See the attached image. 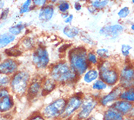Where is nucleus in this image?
I'll list each match as a JSON object with an SVG mask.
<instances>
[{
  "mask_svg": "<svg viewBox=\"0 0 134 120\" xmlns=\"http://www.w3.org/2000/svg\"><path fill=\"white\" fill-rule=\"evenodd\" d=\"M47 75L58 86H74L80 81V76L65 59H60L50 64Z\"/></svg>",
  "mask_w": 134,
  "mask_h": 120,
  "instance_id": "obj_1",
  "label": "nucleus"
},
{
  "mask_svg": "<svg viewBox=\"0 0 134 120\" xmlns=\"http://www.w3.org/2000/svg\"><path fill=\"white\" fill-rule=\"evenodd\" d=\"M87 48L84 46L71 47L66 52V60L80 78L89 68L87 59Z\"/></svg>",
  "mask_w": 134,
  "mask_h": 120,
  "instance_id": "obj_2",
  "label": "nucleus"
},
{
  "mask_svg": "<svg viewBox=\"0 0 134 120\" xmlns=\"http://www.w3.org/2000/svg\"><path fill=\"white\" fill-rule=\"evenodd\" d=\"M31 78L32 76L29 71L25 69H20L16 73L11 76L9 87L11 94L17 97L26 96Z\"/></svg>",
  "mask_w": 134,
  "mask_h": 120,
  "instance_id": "obj_3",
  "label": "nucleus"
},
{
  "mask_svg": "<svg viewBox=\"0 0 134 120\" xmlns=\"http://www.w3.org/2000/svg\"><path fill=\"white\" fill-rule=\"evenodd\" d=\"M97 68L99 72V78L104 81L111 89L118 85L120 68L115 64L109 59L100 61Z\"/></svg>",
  "mask_w": 134,
  "mask_h": 120,
  "instance_id": "obj_4",
  "label": "nucleus"
},
{
  "mask_svg": "<svg viewBox=\"0 0 134 120\" xmlns=\"http://www.w3.org/2000/svg\"><path fill=\"white\" fill-rule=\"evenodd\" d=\"M66 103V97H58L42 107L40 112L47 120H59L62 119Z\"/></svg>",
  "mask_w": 134,
  "mask_h": 120,
  "instance_id": "obj_5",
  "label": "nucleus"
},
{
  "mask_svg": "<svg viewBox=\"0 0 134 120\" xmlns=\"http://www.w3.org/2000/svg\"><path fill=\"white\" fill-rule=\"evenodd\" d=\"M31 63L39 72H45L51 64L50 53L47 48L39 45L32 51L31 56Z\"/></svg>",
  "mask_w": 134,
  "mask_h": 120,
  "instance_id": "obj_6",
  "label": "nucleus"
},
{
  "mask_svg": "<svg viewBox=\"0 0 134 120\" xmlns=\"http://www.w3.org/2000/svg\"><path fill=\"white\" fill-rule=\"evenodd\" d=\"M99 107L98 100L92 95L91 92L84 93L83 101L80 109L74 117V120H82L94 114Z\"/></svg>",
  "mask_w": 134,
  "mask_h": 120,
  "instance_id": "obj_7",
  "label": "nucleus"
},
{
  "mask_svg": "<svg viewBox=\"0 0 134 120\" xmlns=\"http://www.w3.org/2000/svg\"><path fill=\"white\" fill-rule=\"evenodd\" d=\"M84 93L76 92L66 97V103L62 119H74L77 112L80 109L83 101Z\"/></svg>",
  "mask_w": 134,
  "mask_h": 120,
  "instance_id": "obj_8",
  "label": "nucleus"
},
{
  "mask_svg": "<svg viewBox=\"0 0 134 120\" xmlns=\"http://www.w3.org/2000/svg\"><path fill=\"white\" fill-rule=\"evenodd\" d=\"M118 85L122 89L134 87V65L125 63L120 68V78Z\"/></svg>",
  "mask_w": 134,
  "mask_h": 120,
  "instance_id": "obj_9",
  "label": "nucleus"
},
{
  "mask_svg": "<svg viewBox=\"0 0 134 120\" xmlns=\"http://www.w3.org/2000/svg\"><path fill=\"white\" fill-rule=\"evenodd\" d=\"M122 89L119 85L111 88L108 92L102 94L100 98L98 99L99 107L102 108H106L111 106L114 103L120 99L121 92Z\"/></svg>",
  "mask_w": 134,
  "mask_h": 120,
  "instance_id": "obj_10",
  "label": "nucleus"
},
{
  "mask_svg": "<svg viewBox=\"0 0 134 120\" xmlns=\"http://www.w3.org/2000/svg\"><path fill=\"white\" fill-rule=\"evenodd\" d=\"M20 63L12 57H6L0 62V75L13 76L20 70Z\"/></svg>",
  "mask_w": 134,
  "mask_h": 120,
  "instance_id": "obj_11",
  "label": "nucleus"
},
{
  "mask_svg": "<svg viewBox=\"0 0 134 120\" xmlns=\"http://www.w3.org/2000/svg\"><path fill=\"white\" fill-rule=\"evenodd\" d=\"M43 77L44 76L40 75L32 76L26 94V97L29 100H34L40 96H42V83Z\"/></svg>",
  "mask_w": 134,
  "mask_h": 120,
  "instance_id": "obj_12",
  "label": "nucleus"
},
{
  "mask_svg": "<svg viewBox=\"0 0 134 120\" xmlns=\"http://www.w3.org/2000/svg\"><path fill=\"white\" fill-rule=\"evenodd\" d=\"M124 31V27L121 24H114L109 25L100 28L99 30V34L101 36L105 37H109L111 39H115L119 37L121 33Z\"/></svg>",
  "mask_w": 134,
  "mask_h": 120,
  "instance_id": "obj_13",
  "label": "nucleus"
},
{
  "mask_svg": "<svg viewBox=\"0 0 134 120\" xmlns=\"http://www.w3.org/2000/svg\"><path fill=\"white\" fill-rule=\"evenodd\" d=\"M55 12V6L51 4H47V5L40 8L38 13V19L42 23H48L53 18Z\"/></svg>",
  "mask_w": 134,
  "mask_h": 120,
  "instance_id": "obj_14",
  "label": "nucleus"
},
{
  "mask_svg": "<svg viewBox=\"0 0 134 120\" xmlns=\"http://www.w3.org/2000/svg\"><path fill=\"white\" fill-rule=\"evenodd\" d=\"M99 78V72L97 67H91L80 78V81L85 85L91 86L94 81Z\"/></svg>",
  "mask_w": 134,
  "mask_h": 120,
  "instance_id": "obj_15",
  "label": "nucleus"
},
{
  "mask_svg": "<svg viewBox=\"0 0 134 120\" xmlns=\"http://www.w3.org/2000/svg\"><path fill=\"white\" fill-rule=\"evenodd\" d=\"M58 83L47 75L44 76L42 83V97L47 96L52 93L58 87Z\"/></svg>",
  "mask_w": 134,
  "mask_h": 120,
  "instance_id": "obj_16",
  "label": "nucleus"
},
{
  "mask_svg": "<svg viewBox=\"0 0 134 120\" xmlns=\"http://www.w3.org/2000/svg\"><path fill=\"white\" fill-rule=\"evenodd\" d=\"M15 107V100L13 94H10L0 100V113L7 114L11 112Z\"/></svg>",
  "mask_w": 134,
  "mask_h": 120,
  "instance_id": "obj_17",
  "label": "nucleus"
},
{
  "mask_svg": "<svg viewBox=\"0 0 134 120\" xmlns=\"http://www.w3.org/2000/svg\"><path fill=\"white\" fill-rule=\"evenodd\" d=\"M111 106L118 112H120L123 117H127L129 112L131 111V108L133 106V104L125 100L119 99L114 103Z\"/></svg>",
  "mask_w": 134,
  "mask_h": 120,
  "instance_id": "obj_18",
  "label": "nucleus"
},
{
  "mask_svg": "<svg viewBox=\"0 0 134 120\" xmlns=\"http://www.w3.org/2000/svg\"><path fill=\"white\" fill-rule=\"evenodd\" d=\"M123 118L124 117L112 106L104 108L101 114V120H122Z\"/></svg>",
  "mask_w": 134,
  "mask_h": 120,
  "instance_id": "obj_19",
  "label": "nucleus"
},
{
  "mask_svg": "<svg viewBox=\"0 0 134 120\" xmlns=\"http://www.w3.org/2000/svg\"><path fill=\"white\" fill-rule=\"evenodd\" d=\"M63 34L69 39H74L78 36H80L81 31L77 27L71 26V25H66L63 28Z\"/></svg>",
  "mask_w": 134,
  "mask_h": 120,
  "instance_id": "obj_20",
  "label": "nucleus"
},
{
  "mask_svg": "<svg viewBox=\"0 0 134 120\" xmlns=\"http://www.w3.org/2000/svg\"><path fill=\"white\" fill-rule=\"evenodd\" d=\"M109 89H111L107 83L100 78H98L91 85V89L92 92H100L101 94L105 93Z\"/></svg>",
  "mask_w": 134,
  "mask_h": 120,
  "instance_id": "obj_21",
  "label": "nucleus"
},
{
  "mask_svg": "<svg viewBox=\"0 0 134 120\" xmlns=\"http://www.w3.org/2000/svg\"><path fill=\"white\" fill-rule=\"evenodd\" d=\"M16 40V37L9 32L0 34V49L4 48L10 44L14 43Z\"/></svg>",
  "mask_w": 134,
  "mask_h": 120,
  "instance_id": "obj_22",
  "label": "nucleus"
},
{
  "mask_svg": "<svg viewBox=\"0 0 134 120\" xmlns=\"http://www.w3.org/2000/svg\"><path fill=\"white\" fill-rule=\"evenodd\" d=\"M120 99L130 102L134 105V87L122 90L120 95Z\"/></svg>",
  "mask_w": 134,
  "mask_h": 120,
  "instance_id": "obj_23",
  "label": "nucleus"
},
{
  "mask_svg": "<svg viewBox=\"0 0 134 120\" xmlns=\"http://www.w3.org/2000/svg\"><path fill=\"white\" fill-rule=\"evenodd\" d=\"M87 59L90 67H97L100 62V60L99 59L97 54L96 53V51L93 50L87 51Z\"/></svg>",
  "mask_w": 134,
  "mask_h": 120,
  "instance_id": "obj_24",
  "label": "nucleus"
},
{
  "mask_svg": "<svg viewBox=\"0 0 134 120\" xmlns=\"http://www.w3.org/2000/svg\"><path fill=\"white\" fill-rule=\"evenodd\" d=\"M26 27V24H24L22 22H20V23H18L16 24H14L13 26H11L8 29V32L16 37V36H18L20 34L24 32Z\"/></svg>",
  "mask_w": 134,
  "mask_h": 120,
  "instance_id": "obj_25",
  "label": "nucleus"
},
{
  "mask_svg": "<svg viewBox=\"0 0 134 120\" xmlns=\"http://www.w3.org/2000/svg\"><path fill=\"white\" fill-rule=\"evenodd\" d=\"M35 48L34 40L31 37H25L20 43V48L22 51H33Z\"/></svg>",
  "mask_w": 134,
  "mask_h": 120,
  "instance_id": "obj_26",
  "label": "nucleus"
},
{
  "mask_svg": "<svg viewBox=\"0 0 134 120\" xmlns=\"http://www.w3.org/2000/svg\"><path fill=\"white\" fill-rule=\"evenodd\" d=\"M56 7L61 14L68 13L71 9V4L68 0H60L56 4Z\"/></svg>",
  "mask_w": 134,
  "mask_h": 120,
  "instance_id": "obj_27",
  "label": "nucleus"
},
{
  "mask_svg": "<svg viewBox=\"0 0 134 120\" xmlns=\"http://www.w3.org/2000/svg\"><path fill=\"white\" fill-rule=\"evenodd\" d=\"M109 4V0H91L90 1V6L96 10L104 9Z\"/></svg>",
  "mask_w": 134,
  "mask_h": 120,
  "instance_id": "obj_28",
  "label": "nucleus"
},
{
  "mask_svg": "<svg viewBox=\"0 0 134 120\" xmlns=\"http://www.w3.org/2000/svg\"><path fill=\"white\" fill-rule=\"evenodd\" d=\"M96 53L99 58L100 61H105V60L109 59L110 58V51L107 48H99L95 50Z\"/></svg>",
  "mask_w": 134,
  "mask_h": 120,
  "instance_id": "obj_29",
  "label": "nucleus"
},
{
  "mask_svg": "<svg viewBox=\"0 0 134 120\" xmlns=\"http://www.w3.org/2000/svg\"><path fill=\"white\" fill-rule=\"evenodd\" d=\"M33 8H34L33 5V0H25V2L20 6L19 14L23 15V14L27 13L30 12L31 10H33Z\"/></svg>",
  "mask_w": 134,
  "mask_h": 120,
  "instance_id": "obj_30",
  "label": "nucleus"
},
{
  "mask_svg": "<svg viewBox=\"0 0 134 120\" xmlns=\"http://www.w3.org/2000/svg\"><path fill=\"white\" fill-rule=\"evenodd\" d=\"M21 53H22V50L20 48H17L15 47L5 51V53H7V57H12V58H15V59H16L17 57L20 56Z\"/></svg>",
  "mask_w": 134,
  "mask_h": 120,
  "instance_id": "obj_31",
  "label": "nucleus"
},
{
  "mask_svg": "<svg viewBox=\"0 0 134 120\" xmlns=\"http://www.w3.org/2000/svg\"><path fill=\"white\" fill-rule=\"evenodd\" d=\"M80 37L81 40L84 43L86 44V45H89V46H93L95 45V42L93 40L91 37V36L86 32H81L80 34Z\"/></svg>",
  "mask_w": 134,
  "mask_h": 120,
  "instance_id": "obj_32",
  "label": "nucleus"
},
{
  "mask_svg": "<svg viewBox=\"0 0 134 120\" xmlns=\"http://www.w3.org/2000/svg\"><path fill=\"white\" fill-rule=\"evenodd\" d=\"M11 77L4 75H0V88H7L10 87Z\"/></svg>",
  "mask_w": 134,
  "mask_h": 120,
  "instance_id": "obj_33",
  "label": "nucleus"
},
{
  "mask_svg": "<svg viewBox=\"0 0 134 120\" xmlns=\"http://www.w3.org/2000/svg\"><path fill=\"white\" fill-rule=\"evenodd\" d=\"M131 50H132V46L127 44H123L121 46V53L125 58H127L130 56Z\"/></svg>",
  "mask_w": 134,
  "mask_h": 120,
  "instance_id": "obj_34",
  "label": "nucleus"
},
{
  "mask_svg": "<svg viewBox=\"0 0 134 120\" xmlns=\"http://www.w3.org/2000/svg\"><path fill=\"white\" fill-rule=\"evenodd\" d=\"M130 13H131L130 8L127 7H124L119 10V12L117 13V16L120 18H125L129 16Z\"/></svg>",
  "mask_w": 134,
  "mask_h": 120,
  "instance_id": "obj_35",
  "label": "nucleus"
},
{
  "mask_svg": "<svg viewBox=\"0 0 134 120\" xmlns=\"http://www.w3.org/2000/svg\"><path fill=\"white\" fill-rule=\"evenodd\" d=\"M26 120H47L45 117L42 116V114L40 111L34 112L31 115L28 117Z\"/></svg>",
  "mask_w": 134,
  "mask_h": 120,
  "instance_id": "obj_36",
  "label": "nucleus"
},
{
  "mask_svg": "<svg viewBox=\"0 0 134 120\" xmlns=\"http://www.w3.org/2000/svg\"><path fill=\"white\" fill-rule=\"evenodd\" d=\"M49 4V0H33V5L34 7L41 8Z\"/></svg>",
  "mask_w": 134,
  "mask_h": 120,
  "instance_id": "obj_37",
  "label": "nucleus"
},
{
  "mask_svg": "<svg viewBox=\"0 0 134 120\" xmlns=\"http://www.w3.org/2000/svg\"><path fill=\"white\" fill-rule=\"evenodd\" d=\"M11 94L10 90L9 87L7 88H0V100L4 97H7L8 95Z\"/></svg>",
  "mask_w": 134,
  "mask_h": 120,
  "instance_id": "obj_38",
  "label": "nucleus"
},
{
  "mask_svg": "<svg viewBox=\"0 0 134 120\" xmlns=\"http://www.w3.org/2000/svg\"><path fill=\"white\" fill-rule=\"evenodd\" d=\"M9 13H10L9 8L3 9V10H2V13H1V15H0V19L2 21L6 20L8 16H9Z\"/></svg>",
  "mask_w": 134,
  "mask_h": 120,
  "instance_id": "obj_39",
  "label": "nucleus"
},
{
  "mask_svg": "<svg viewBox=\"0 0 134 120\" xmlns=\"http://www.w3.org/2000/svg\"><path fill=\"white\" fill-rule=\"evenodd\" d=\"M73 20H74V16L72 14H69V16L64 19V23H66V25H71Z\"/></svg>",
  "mask_w": 134,
  "mask_h": 120,
  "instance_id": "obj_40",
  "label": "nucleus"
},
{
  "mask_svg": "<svg viewBox=\"0 0 134 120\" xmlns=\"http://www.w3.org/2000/svg\"><path fill=\"white\" fill-rule=\"evenodd\" d=\"M73 7H74V9L77 12H79V11H81L82 9V4L81 2H74V4H73Z\"/></svg>",
  "mask_w": 134,
  "mask_h": 120,
  "instance_id": "obj_41",
  "label": "nucleus"
},
{
  "mask_svg": "<svg viewBox=\"0 0 134 120\" xmlns=\"http://www.w3.org/2000/svg\"><path fill=\"white\" fill-rule=\"evenodd\" d=\"M82 120H98V119L97 117L95 115V114H93V115H91V117H87L86 119H82Z\"/></svg>",
  "mask_w": 134,
  "mask_h": 120,
  "instance_id": "obj_42",
  "label": "nucleus"
},
{
  "mask_svg": "<svg viewBox=\"0 0 134 120\" xmlns=\"http://www.w3.org/2000/svg\"><path fill=\"white\" fill-rule=\"evenodd\" d=\"M127 117H131V118H134V105L133 108H131V111L129 112V113H128V115H127Z\"/></svg>",
  "mask_w": 134,
  "mask_h": 120,
  "instance_id": "obj_43",
  "label": "nucleus"
},
{
  "mask_svg": "<svg viewBox=\"0 0 134 120\" xmlns=\"http://www.w3.org/2000/svg\"><path fill=\"white\" fill-rule=\"evenodd\" d=\"M59 1L60 0H49V4H51L55 6V4H57L59 2Z\"/></svg>",
  "mask_w": 134,
  "mask_h": 120,
  "instance_id": "obj_44",
  "label": "nucleus"
},
{
  "mask_svg": "<svg viewBox=\"0 0 134 120\" xmlns=\"http://www.w3.org/2000/svg\"><path fill=\"white\" fill-rule=\"evenodd\" d=\"M87 10H88V11H89V13H96L97 10H96L94 8H93L92 7H91V6H89V7H87Z\"/></svg>",
  "mask_w": 134,
  "mask_h": 120,
  "instance_id": "obj_45",
  "label": "nucleus"
},
{
  "mask_svg": "<svg viewBox=\"0 0 134 120\" xmlns=\"http://www.w3.org/2000/svg\"><path fill=\"white\" fill-rule=\"evenodd\" d=\"M4 6V0H0V10H3Z\"/></svg>",
  "mask_w": 134,
  "mask_h": 120,
  "instance_id": "obj_46",
  "label": "nucleus"
},
{
  "mask_svg": "<svg viewBox=\"0 0 134 120\" xmlns=\"http://www.w3.org/2000/svg\"><path fill=\"white\" fill-rule=\"evenodd\" d=\"M122 120H134V118H131L128 117H124V118Z\"/></svg>",
  "mask_w": 134,
  "mask_h": 120,
  "instance_id": "obj_47",
  "label": "nucleus"
},
{
  "mask_svg": "<svg viewBox=\"0 0 134 120\" xmlns=\"http://www.w3.org/2000/svg\"><path fill=\"white\" fill-rule=\"evenodd\" d=\"M75 2H86L87 0H74Z\"/></svg>",
  "mask_w": 134,
  "mask_h": 120,
  "instance_id": "obj_48",
  "label": "nucleus"
},
{
  "mask_svg": "<svg viewBox=\"0 0 134 120\" xmlns=\"http://www.w3.org/2000/svg\"><path fill=\"white\" fill-rule=\"evenodd\" d=\"M4 58H3V54L2 53H0V62L2 61V60Z\"/></svg>",
  "mask_w": 134,
  "mask_h": 120,
  "instance_id": "obj_49",
  "label": "nucleus"
},
{
  "mask_svg": "<svg viewBox=\"0 0 134 120\" xmlns=\"http://www.w3.org/2000/svg\"><path fill=\"white\" fill-rule=\"evenodd\" d=\"M59 120H74V119H60Z\"/></svg>",
  "mask_w": 134,
  "mask_h": 120,
  "instance_id": "obj_50",
  "label": "nucleus"
},
{
  "mask_svg": "<svg viewBox=\"0 0 134 120\" xmlns=\"http://www.w3.org/2000/svg\"><path fill=\"white\" fill-rule=\"evenodd\" d=\"M131 29L133 30V31H134V23H133V24L131 25Z\"/></svg>",
  "mask_w": 134,
  "mask_h": 120,
  "instance_id": "obj_51",
  "label": "nucleus"
},
{
  "mask_svg": "<svg viewBox=\"0 0 134 120\" xmlns=\"http://www.w3.org/2000/svg\"><path fill=\"white\" fill-rule=\"evenodd\" d=\"M132 2H133V3L134 4V0H132Z\"/></svg>",
  "mask_w": 134,
  "mask_h": 120,
  "instance_id": "obj_52",
  "label": "nucleus"
}]
</instances>
